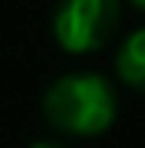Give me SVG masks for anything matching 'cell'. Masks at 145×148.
I'll return each instance as SVG.
<instances>
[{
    "label": "cell",
    "instance_id": "6da1fadb",
    "mask_svg": "<svg viewBox=\"0 0 145 148\" xmlns=\"http://www.w3.org/2000/svg\"><path fill=\"white\" fill-rule=\"evenodd\" d=\"M42 112L49 124L70 136H97L118 115V94L97 73H67L45 88Z\"/></svg>",
    "mask_w": 145,
    "mask_h": 148
},
{
    "label": "cell",
    "instance_id": "7a4b0ae2",
    "mask_svg": "<svg viewBox=\"0 0 145 148\" xmlns=\"http://www.w3.org/2000/svg\"><path fill=\"white\" fill-rule=\"evenodd\" d=\"M121 24V0H61L51 18L55 39L72 55L97 51Z\"/></svg>",
    "mask_w": 145,
    "mask_h": 148
},
{
    "label": "cell",
    "instance_id": "3957f363",
    "mask_svg": "<svg viewBox=\"0 0 145 148\" xmlns=\"http://www.w3.org/2000/svg\"><path fill=\"white\" fill-rule=\"evenodd\" d=\"M115 70L133 91L145 94V27L133 30L115 55Z\"/></svg>",
    "mask_w": 145,
    "mask_h": 148
},
{
    "label": "cell",
    "instance_id": "277c9868",
    "mask_svg": "<svg viewBox=\"0 0 145 148\" xmlns=\"http://www.w3.org/2000/svg\"><path fill=\"white\" fill-rule=\"evenodd\" d=\"M30 148H61V145H55V142H45V139H42V142H34Z\"/></svg>",
    "mask_w": 145,
    "mask_h": 148
},
{
    "label": "cell",
    "instance_id": "5b68a950",
    "mask_svg": "<svg viewBox=\"0 0 145 148\" xmlns=\"http://www.w3.org/2000/svg\"><path fill=\"white\" fill-rule=\"evenodd\" d=\"M127 3H133L136 9H145V0H127Z\"/></svg>",
    "mask_w": 145,
    "mask_h": 148
}]
</instances>
